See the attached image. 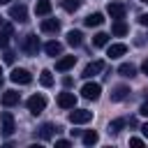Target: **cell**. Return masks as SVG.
I'll list each match as a JSON object with an SVG mask.
<instances>
[{
  "mask_svg": "<svg viewBox=\"0 0 148 148\" xmlns=\"http://www.w3.org/2000/svg\"><path fill=\"white\" fill-rule=\"evenodd\" d=\"M18 46H21V51H23V53L35 56V53L39 51V39H37V35H32V32H30V35H25V37L21 39V44H18Z\"/></svg>",
  "mask_w": 148,
  "mask_h": 148,
  "instance_id": "obj_1",
  "label": "cell"
},
{
  "mask_svg": "<svg viewBox=\"0 0 148 148\" xmlns=\"http://www.w3.org/2000/svg\"><path fill=\"white\" fill-rule=\"evenodd\" d=\"M67 118H69L72 125H83V123L92 120V111H88V109H72Z\"/></svg>",
  "mask_w": 148,
  "mask_h": 148,
  "instance_id": "obj_2",
  "label": "cell"
},
{
  "mask_svg": "<svg viewBox=\"0 0 148 148\" xmlns=\"http://www.w3.org/2000/svg\"><path fill=\"white\" fill-rule=\"evenodd\" d=\"M0 132H2V136H12L14 134V116L9 111L0 113Z\"/></svg>",
  "mask_w": 148,
  "mask_h": 148,
  "instance_id": "obj_3",
  "label": "cell"
},
{
  "mask_svg": "<svg viewBox=\"0 0 148 148\" xmlns=\"http://www.w3.org/2000/svg\"><path fill=\"white\" fill-rule=\"evenodd\" d=\"M9 79H12L14 83H18V86H28V83L32 81V74H30L28 69H23V67H16V69H12Z\"/></svg>",
  "mask_w": 148,
  "mask_h": 148,
  "instance_id": "obj_4",
  "label": "cell"
},
{
  "mask_svg": "<svg viewBox=\"0 0 148 148\" xmlns=\"http://www.w3.org/2000/svg\"><path fill=\"white\" fill-rule=\"evenodd\" d=\"M44 109H46V97H44V95H32V97L28 99V111H30V113L37 116V113H42Z\"/></svg>",
  "mask_w": 148,
  "mask_h": 148,
  "instance_id": "obj_5",
  "label": "cell"
},
{
  "mask_svg": "<svg viewBox=\"0 0 148 148\" xmlns=\"http://www.w3.org/2000/svg\"><path fill=\"white\" fill-rule=\"evenodd\" d=\"M9 16H12L14 21H18V23H25V21H28V9H25V5H12V7H9Z\"/></svg>",
  "mask_w": 148,
  "mask_h": 148,
  "instance_id": "obj_6",
  "label": "cell"
},
{
  "mask_svg": "<svg viewBox=\"0 0 148 148\" xmlns=\"http://www.w3.org/2000/svg\"><path fill=\"white\" fill-rule=\"evenodd\" d=\"M102 69H104V60H92V62H88V65H86V69H83V74H81V76H83V79H92V76H95V74H99Z\"/></svg>",
  "mask_w": 148,
  "mask_h": 148,
  "instance_id": "obj_7",
  "label": "cell"
},
{
  "mask_svg": "<svg viewBox=\"0 0 148 148\" xmlns=\"http://www.w3.org/2000/svg\"><path fill=\"white\" fill-rule=\"evenodd\" d=\"M99 92H102V86L99 83H86L81 88V95L86 99H99Z\"/></svg>",
  "mask_w": 148,
  "mask_h": 148,
  "instance_id": "obj_8",
  "label": "cell"
},
{
  "mask_svg": "<svg viewBox=\"0 0 148 148\" xmlns=\"http://www.w3.org/2000/svg\"><path fill=\"white\" fill-rule=\"evenodd\" d=\"M58 106L60 109H74L76 106V95L74 92H60L58 95Z\"/></svg>",
  "mask_w": 148,
  "mask_h": 148,
  "instance_id": "obj_9",
  "label": "cell"
},
{
  "mask_svg": "<svg viewBox=\"0 0 148 148\" xmlns=\"http://www.w3.org/2000/svg\"><path fill=\"white\" fill-rule=\"evenodd\" d=\"M106 12L111 14V18H116V21H118V18H125V12H127V9H125V5H123V2H109Z\"/></svg>",
  "mask_w": 148,
  "mask_h": 148,
  "instance_id": "obj_10",
  "label": "cell"
},
{
  "mask_svg": "<svg viewBox=\"0 0 148 148\" xmlns=\"http://www.w3.org/2000/svg\"><path fill=\"white\" fill-rule=\"evenodd\" d=\"M18 99H21V95L16 90H5L0 102H2V106H14V104H18Z\"/></svg>",
  "mask_w": 148,
  "mask_h": 148,
  "instance_id": "obj_11",
  "label": "cell"
},
{
  "mask_svg": "<svg viewBox=\"0 0 148 148\" xmlns=\"http://www.w3.org/2000/svg\"><path fill=\"white\" fill-rule=\"evenodd\" d=\"M127 53V46L125 44H111L109 49H106V56L111 58V60H116V58H120V56H125Z\"/></svg>",
  "mask_w": 148,
  "mask_h": 148,
  "instance_id": "obj_12",
  "label": "cell"
},
{
  "mask_svg": "<svg viewBox=\"0 0 148 148\" xmlns=\"http://www.w3.org/2000/svg\"><path fill=\"white\" fill-rule=\"evenodd\" d=\"M74 62H76V56H65V58H60V60L56 62V69H58V72H67V69L74 67Z\"/></svg>",
  "mask_w": 148,
  "mask_h": 148,
  "instance_id": "obj_13",
  "label": "cell"
},
{
  "mask_svg": "<svg viewBox=\"0 0 148 148\" xmlns=\"http://www.w3.org/2000/svg\"><path fill=\"white\" fill-rule=\"evenodd\" d=\"M12 35H14V28H12L9 23L0 28V49H7V44H9V39H12Z\"/></svg>",
  "mask_w": 148,
  "mask_h": 148,
  "instance_id": "obj_14",
  "label": "cell"
},
{
  "mask_svg": "<svg viewBox=\"0 0 148 148\" xmlns=\"http://www.w3.org/2000/svg\"><path fill=\"white\" fill-rule=\"evenodd\" d=\"M83 23H86L88 28H97V25H102V23H104V16H102L99 12H95V14H88V16L83 18Z\"/></svg>",
  "mask_w": 148,
  "mask_h": 148,
  "instance_id": "obj_15",
  "label": "cell"
},
{
  "mask_svg": "<svg viewBox=\"0 0 148 148\" xmlns=\"http://www.w3.org/2000/svg\"><path fill=\"white\" fill-rule=\"evenodd\" d=\"M39 28H42V32H58V30H60V21H56V18H44Z\"/></svg>",
  "mask_w": 148,
  "mask_h": 148,
  "instance_id": "obj_16",
  "label": "cell"
},
{
  "mask_svg": "<svg viewBox=\"0 0 148 148\" xmlns=\"http://www.w3.org/2000/svg\"><path fill=\"white\" fill-rule=\"evenodd\" d=\"M127 23L123 21V18H118V21H113V25H111V32L116 35V37H123V35H127Z\"/></svg>",
  "mask_w": 148,
  "mask_h": 148,
  "instance_id": "obj_17",
  "label": "cell"
},
{
  "mask_svg": "<svg viewBox=\"0 0 148 148\" xmlns=\"http://www.w3.org/2000/svg\"><path fill=\"white\" fill-rule=\"evenodd\" d=\"M127 95H130V88H127V86H116L113 92H111V102H120V99H125Z\"/></svg>",
  "mask_w": 148,
  "mask_h": 148,
  "instance_id": "obj_18",
  "label": "cell"
},
{
  "mask_svg": "<svg viewBox=\"0 0 148 148\" xmlns=\"http://www.w3.org/2000/svg\"><path fill=\"white\" fill-rule=\"evenodd\" d=\"M53 132H58V127H56V125H51V123H44V125L39 127L37 136H39V139H51V136H53Z\"/></svg>",
  "mask_w": 148,
  "mask_h": 148,
  "instance_id": "obj_19",
  "label": "cell"
},
{
  "mask_svg": "<svg viewBox=\"0 0 148 148\" xmlns=\"http://www.w3.org/2000/svg\"><path fill=\"white\" fill-rule=\"evenodd\" d=\"M118 74H120V76H125V79H132V76L136 74V67H134L132 62H123V65L118 67Z\"/></svg>",
  "mask_w": 148,
  "mask_h": 148,
  "instance_id": "obj_20",
  "label": "cell"
},
{
  "mask_svg": "<svg viewBox=\"0 0 148 148\" xmlns=\"http://www.w3.org/2000/svg\"><path fill=\"white\" fill-rule=\"evenodd\" d=\"M35 14H39V16L51 14V2H49V0H37V5H35Z\"/></svg>",
  "mask_w": 148,
  "mask_h": 148,
  "instance_id": "obj_21",
  "label": "cell"
},
{
  "mask_svg": "<svg viewBox=\"0 0 148 148\" xmlns=\"http://www.w3.org/2000/svg\"><path fill=\"white\" fill-rule=\"evenodd\" d=\"M81 42H83V35L79 30H69L67 32V44L69 46H81Z\"/></svg>",
  "mask_w": 148,
  "mask_h": 148,
  "instance_id": "obj_22",
  "label": "cell"
},
{
  "mask_svg": "<svg viewBox=\"0 0 148 148\" xmlns=\"http://www.w3.org/2000/svg\"><path fill=\"white\" fill-rule=\"evenodd\" d=\"M44 51H46L49 56H53V58H56V56H60V53H62V44H60V42H46Z\"/></svg>",
  "mask_w": 148,
  "mask_h": 148,
  "instance_id": "obj_23",
  "label": "cell"
},
{
  "mask_svg": "<svg viewBox=\"0 0 148 148\" xmlns=\"http://www.w3.org/2000/svg\"><path fill=\"white\" fill-rule=\"evenodd\" d=\"M99 141V134L95 132V130H88V132H83V143L86 146H95Z\"/></svg>",
  "mask_w": 148,
  "mask_h": 148,
  "instance_id": "obj_24",
  "label": "cell"
},
{
  "mask_svg": "<svg viewBox=\"0 0 148 148\" xmlns=\"http://www.w3.org/2000/svg\"><path fill=\"white\" fill-rule=\"evenodd\" d=\"M106 44H109V35H106V32H97V35L92 37V46L99 49V46H106Z\"/></svg>",
  "mask_w": 148,
  "mask_h": 148,
  "instance_id": "obj_25",
  "label": "cell"
},
{
  "mask_svg": "<svg viewBox=\"0 0 148 148\" xmlns=\"http://www.w3.org/2000/svg\"><path fill=\"white\" fill-rule=\"evenodd\" d=\"M39 83H42V86H46V88H49V86H53V74H51L49 69H42V74H39Z\"/></svg>",
  "mask_w": 148,
  "mask_h": 148,
  "instance_id": "obj_26",
  "label": "cell"
},
{
  "mask_svg": "<svg viewBox=\"0 0 148 148\" xmlns=\"http://www.w3.org/2000/svg\"><path fill=\"white\" fill-rule=\"evenodd\" d=\"M125 123H127L125 118H118V120H111V123H109V132H113V134H116V132H120V130L125 127Z\"/></svg>",
  "mask_w": 148,
  "mask_h": 148,
  "instance_id": "obj_27",
  "label": "cell"
},
{
  "mask_svg": "<svg viewBox=\"0 0 148 148\" xmlns=\"http://www.w3.org/2000/svg\"><path fill=\"white\" fill-rule=\"evenodd\" d=\"M81 7V0H62V9L65 12H76Z\"/></svg>",
  "mask_w": 148,
  "mask_h": 148,
  "instance_id": "obj_28",
  "label": "cell"
},
{
  "mask_svg": "<svg viewBox=\"0 0 148 148\" xmlns=\"http://www.w3.org/2000/svg\"><path fill=\"white\" fill-rule=\"evenodd\" d=\"M130 146H134V148H141V146H143V141H141L139 136H132V139H130Z\"/></svg>",
  "mask_w": 148,
  "mask_h": 148,
  "instance_id": "obj_29",
  "label": "cell"
},
{
  "mask_svg": "<svg viewBox=\"0 0 148 148\" xmlns=\"http://www.w3.org/2000/svg\"><path fill=\"white\" fill-rule=\"evenodd\" d=\"M56 146H58V148H69L72 143H69L67 139H58V141H56Z\"/></svg>",
  "mask_w": 148,
  "mask_h": 148,
  "instance_id": "obj_30",
  "label": "cell"
},
{
  "mask_svg": "<svg viewBox=\"0 0 148 148\" xmlns=\"http://www.w3.org/2000/svg\"><path fill=\"white\" fill-rule=\"evenodd\" d=\"M139 113H141V116H146V118H148V102H143V104H141V106H139Z\"/></svg>",
  "mask_w": 148,
  "mask_h": 148,
  "instance_id": "obj_31",
  "label": "cell"
},
{
  "mask_svg": "<svg viewBox=\"0 0 148 148\" xmlns=\"http://www.w3.org/2000/svg\"><path fill=\"white\" fill-rule=\"evenodd\" d=\"M139 23H141V25H146V28H148V14H141V16H139Z\"/></svg>",
  "mask_w": 148,
  "mask_h": 148,
  "instance_id": "obj_32",
  "label": "cell"
},
{
  "mask_svg": "<svg viewBox=\"0 0 148 148\" xmlns=\"http://www.w3.org/2000/svg\"><path fill=\"white\" fill-rule=\"evenodd\" d=\"M5 62H14V53H12V51L5 53Z\"/></svg>",
  "mask_w": 148,
  "mask_h": 148,
  "instance_id": "obj_33",
  "label": "cell"
},
{
  "mask_svg": "<svg viewBox=\"0 0 148 148\" xmlns=\"http://www.w3.org/2000/svg\"><path fill=\"white\" fill-rule=\"evenodd\" d=\"M141 69H143V74H146V76H148V58H146V60H143V65H141Z\"/></svg>",
  "mask_w": 148,
  "mask_h": 148,
  "instance_id": "obj_34",
  "label": "cell"
},
{
  "mask_svg": "<svg viewBox=\"0 0 148 148\" xmlns=\"http://www.w3.org/2000/svg\"><path fill=\"white\" fill-rule=\"evenodd\" d=\"M141 132H143V136H148V123H146V125L141 127Z\"/></svg>",
  "mask_w": 148,
  "mask_h": 148,
  "instance_id": "obj_35",
  "label": "cell"
},
{
  "mask_svg": "<svg viewBox=\"0 0 148 148\" xmlns=\"http://www.w3.org/2000/svg\"><path fill=\"white\" fill-rule=\"evenodd\" d=\"M7 2H9V0H0V5H7Z\"/></svg>",
  "mask_w": 148,
  "mask_h": 148,
  "instance_id": "obj_36",
  "label": "cell"
},
{
  "mask_svg": "<svg viewBox=\"0 0 148 148\" xmlns=\"http://www.w3.org/2000/svg\"><path fill=\"white\" fill-rule=\"evenodd\" d=\"M141 2H143V5H148V0H141Z\"/></svg>",
  "mask_w": 148,
  "mask_h": 148,
  "instance_id": "obj_37",
  "label": "cell"
},
{
  "mask_svg": "<svg viewBox=\"0 0 148 148\" xmlns=\"http://www.w3.org/2000/svg\"><path fill=\"white\" fill-rule=\"evenodd\" d=\"M0 25H2V16H0Z\"/></svg>",
  "mask_w": 148,
  "mask_h": 148,
  "instance_id": "obj_38",
  "label": "cell"
},
{
  "mask_svg": "<svg viewBox=\"0 0 148 148\" xmlns=\"http://www.w3.org/2000/svg\"><path fill=\"white\" fill-rule=\"evenodd\" d=\"M0 74H2V69H0ZM0 79H2V76H0Z\"/></svg>",
  "mask_w": 148,
  "mask_h": 148,
  "instance_id": "obj_39",
  "label": "cell"
},
{
  "mask_svg": "<svg viewBox=\"0 0 148 148\" xmlns=\"http://www.w3.org/2000/svg\"><path fill=\"white\" fill-rule=\"evenodd\" d=\"M0 86H2V79H0Z\"/></svg>",
  "mask_w": 148,
  "mask_h": 148,
  "instance_id": "obj_40",
  "label": "cell"
}]
</instances>
